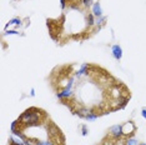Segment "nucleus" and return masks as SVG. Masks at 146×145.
<instances>
[{"label":"nucleus","mask_w":146,"mask_h":145,"mask_svg":"<svg viewBox=\"0 0 146 145\" xmlns=\"http://www.w3.org/2000/svg\"><path fill=\"white\" fill-rule=\"evenodd\" d=\"M85 20H86V25L89 26V28H92V26H95V20L96 18L94 16L92 13H88L85 16Z\"/></svg>","instance_id":"1a4fd4ad"},{"label":"nucleus","mask_w":146,"mask_h":145,"mask_svg":"<svg viewBox=\"0 0 146 145\" xmlns=\"http://www.w3.org/2000/svg\"><path fill=\"white\" fill-rule=\"evenodd\" d=\"M20 33H19L16 29H14V30H10V29H6V30H4V33H3V36H6V35H19Z\"/></svg>","instance_id":"4468645a"},{"label":"nucleus","mask_w":146,"mask_h":145,"mask_svg":"<svg viewBox=\"0 0 146 145\" xmlns=\"http://www.w3.org/2000/svg\"><path fill=\"white\" fill-rule=\"evenodd\" d=\"M136 125L134 121L129 120L126 123L122 124V134H124V138H129V136H134L136 133Z\"/></svg>","instance_id":"7ed1b4c3"},{"label":"nucleus","mask_w":146,"mask_h":145,"mask_svg":"<svg viewBox=\"0 0 146 145\" xmlns=\"http://www.w3.org/2000/svg\"><path fill=\"white\" fill-rule=\"evenodd\" d=\"M9 145H25V141L19 136H15V135L11 134V136L9 138Z\"/></svg>","instance_id":"6e6552de"},{"label":"nucleus","mask_w":146,"mask_h":145,"mask_svg":"<svg viewBox=\"0 0 146 145\" xmlns=\"http://www.w3.org/2000/svg\"><path fill=\"white\" fill-rule=\"evenodd\" d=\"M23 25V20L20 18H13L10 19V20L8 21V24L5 25V30L6 29H9L10 26H15V28H19V26H21Z\"/></svg>","instance_id":"0eeeda50"},{"label":"nucleus","mask_w":146,"mask_h":145,"mask_svg":"<svg viewBox=\"0 0 146 145\" xmlns=\"http://www.w3.org/2000/svg\"><path fill=\"white\" fill-rule=\"evenodd\" d=\"M124 144L125 145H139L140 143H139V140L135 138V135L134 136H129V138H125V140H124Z\"/></svg>","instance_id":"9d476101"},{"label":"nucleus","mask_w":146,"mask_h":145,"mask_svg":"<svg viewBox=\"0 0 146 145\" xmlns=\"http://www.w3.org/2000/svg\"><path fill=\"white\" fill-rule=\"evenodd\" d=\"M106 20H108V18H106L105 15H102V16H99V18H96V20H95V25L98 26V28H101L102 25H105Z\"/></svg>","instance_id":"f8f14e48"},{"label":"nucleus","mask_w":146,"mask_h":145,"mask_svg":"<svg viewBox=\"0 0 146 145\" xmlns=\"http://www.w3.org/2000/svg\"><path fill=\"white\" fill-rule=\"evenodd\" d=\"M36 145H56L54 141H51V140H44V141H40V140H38L36 141Z\"/></svg>","instance_id":"dca6fc26"},{"label":"nucleus","mask_w":146,"mask_h":145,"mask_svg":"<svg viewBox=\"0 0 146 145\" xmlns=\"http://www.w3.org/2000/svg\"><path fill=\"white\" fill-rule=\"evenodd\" d=\"M80 0H69V5H71V4H80Z\"/></svg>","instance_id":"6ab92c4d"},{"label":"nucleus","mask_w":146,"mask_h":145,"mask_svg":"<svg viewBox=\"0 0 146 145\" xmlns=\"http://www.w3.org/2000/svg\"><path fill=\"white\" fill-rule=\"evenodd\" d=\"M111 55L115 60L120 61L122 59V55H124V51H122V48L119 44H114L111 47Z\"/></svg>","instance_id":"39448f33"},{"label":"nucleus","mask_w":146,"mask_h":145,"mask_svg":"<svg viewBox=\"0 0 146 145\" xmlns=\"http://www.w3.org/2000/svg\"><path fill=\"white\" fill-rule=\"evenodd\" d=\"M91 13L94 14L95 18H99V16H102V8H101V4L100 1H95L94 5L91 6Z\"/></svg>","instance_id":"423d86ee"},{"label":"nucleus","mask_w":146,"mask_h":145,"mask_svg":"<svg viewBox=\"0 0 146 145\" xmlns=\"http://www.w3.org/2000/svg\"><path fill=\"white\" fill-rule=\"evenodd\" d=\"M29 95H30L31 98H34V96H35V89H34V88H31V89H30V94H29Z\"/></svg>","instance_id":"aec40b11"},{"label":"nucleus","mask_w":146,"mask_h":145,"mask_svg":"<svg viewBox=\"0 0 146 145\" xmlns=\"http://www.w3.org/2000/svg\"><path fill=\"white\" fill-rule=\"evenodd\" d=\"M89 72H90V65L88 63H82L79 68V70L75 71V78L80 79L81 76H88Z\"/></svg>","instance_id":"20e7f679"},{"label":"nucleus","mask_w":146,"mask_h":145,"mask_svg":"<svg viewBox=\"0 0 146 145\" xmlns=\"http://www.w3.org/2000/svg\"><path fill=\"white\" fill-rule=\"evenodd\" d=\"M108 136L114 140H120L124 138V134H122V124H115L109 128L108 130Z\"/></svg>","instance_id":"f03ea898"},{"label":"nucleus","mask_w":146,"mask_h":145,"mask_svg":"<svg viewBox=\"0 0 146 145\" xmlns=\"http://www.w3.org/2000/svg\"><path fill=\"white\" fill-rule=\"evenodd\" d=\"M139 145H146V143H140V144H139Z\"/></svg>","instance_id":"412c9836"},{"label":"nucleus","mask_w":146,"mask_h":145,"mask_svg":"<svg viewBox=\"0 0 146 145\" xmlns=\"http://www.w3.org/2000/svg\"><path fill=\"white\" fill-rule=\"evenodd\" d=\"M60 6H61V10H65L69 6V0H60Z\"/></svg>","instance_id":"f3484780"},{"label":"nucleus","mask_w":146,"mask_h":145,"mask_svg":"<svg viewBox=\"0 0 146 145\" xmlns=\"http://www.w3.org/2000/svg\"><path fill=\"white\" fill-rule=\"evenodd\" d=\"M80 131H81V135H82V136H88V134H89V128L86 126L85 124H82L81 126H80Z\"/></svg>","instance_id":"2eb2a0df"},{"label":"nucleus","mask_w":146,"mask_h":145,"mask_svg":"<svg viewBox=\"0 0 146 145\" xmlns=\"http://www.w3.org/2000/svg\"><path fill=\"white\" fill-rule=\"evenodd\" d=\"M141 116L146 120V108H142V109H141Z\"/></svg>","instance_id":"a211bd4d"},{"label":"nucleus","mask_w":146,"mask_h":145,"mask_svg":"<svg viewBox=\"0 0 146 145\" xmlns=\"http://www.w3.org/2000/svg\"><path fill=\"white\" fill-rule=\"evenodd\" d=\"M99 116H100V114H98L96 111L92 110L90 114H88V115L85 116V120H88V121H95V120L99 119Z\"/></svg>","instance_id":"9b49d317"},{"label":"nucleus","mask_w":146,"mask_h":145,"mask_svg":"<svg viewBox=\"0 0 146 145\" xmlns=\"http://www.w3.org/2000/svg\"><path fill=\"white\" fill-rule=\"evenodd\" d=\"M94 0H80V5L84 9H90L92 5H94Z\"/></svg>","instance_id":"ddd939ff"},{"label":"nucleus","mask_w":146,"mask_h":145,"mask_svg":"<svg viewBox=\"0 0 146 145\" xmlns=\"http://www.w3.org/2000/svg\"><path fill=\"white\" fill-rule=\"evenodd\" d=\"M46 115L42 110L38 108H29L18 118L19 123L21 126H36V125L41 124L42 118Z\"/></svg>","instance_id":"f257e3e1"}]
</instances>
